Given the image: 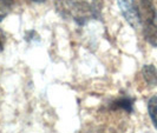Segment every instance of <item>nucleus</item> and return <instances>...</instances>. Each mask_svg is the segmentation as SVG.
Wrapping results in <instances>:
<instances>
[{
  "label": "nucleus",
  "instance_id": "f257e3e1",
  "mask_svg": "<svg viewBox=\"0 0 157 133\" xmlns=\"http://www.w3.org/2000/svg\"><path fill=\"white\" fill-rule=\"evenodd\" d=\"M140 24L143 26L145 40L157 47V12L151 0H141L138 7Z\"/></svg>",
  "mask_w": 157,
  "mask_h": 133
},
{
  "label": "nucleus",
  "instance_id": "f03ea898",
  "mask_svg": "<svg viewBox=\"0 0 157 133\" xmlns=\"http://www.w3.org/2000/svg\"><path fill=\"white\" fill-rule=\"evenodd\" d=\"M117 4L126 21L134 28H137L140 25V16L138 7L136 6L135 0H117Z\"/></svg>",
  "mask_w": 157,
  "mask_h": 133
},
{
  "label": "nucleus",
  "instance_id": "7ed1b4c3",
  "mask_svg": "<svg viewBox=\"0 0 157 133\" xmlns=\"http://www.w3.org/2000/svg\"><path fill=\"white\" fill-rule=\"evenodd\" d=\"M134 99L130 97H121L111 102V110L125 111L128 113H131L134 111Z\"/></svg>",
  "mask_w": 157,
  "mask_h": 133
},
{
  "label": "nucleus",
  "instance_id": "20e7f679",
  "mask_svg": "<svg viewBox=\"0 0 157 133\" xmlns=\"http://www.w3.org/2000/svg\"><path fill=\"white\" fill-rule=\"evenodd\" d=\"M142 74L149 86H157V68L154 65H144L142 68Z\"/></svg>",
  "mask_w": 157,
  "mask_h": 133
},
{
  "label": "nucleus",
  "instance_id": "39448f33",
  "mask_svg": "<svg viewBox=\"0 0 157 133\" xmlns=\"http://www.w3.org/2000/svg\"><path fill=\"white\" fill-rule=\"evenodd\" d=\"M17 2L18 0H0V23L8 16Z\"/></svg>",
  "mask_w": 157,
  "mask_h": 133
},
{
  "label": "nucleus",
  "instance_id": "423d86ee",
  "mask_svg": "<svg viewBox=\"0 0 157 133\" xmlns=\"http://www.w3.org/2000/svg\"><path fill=\"white\" fill-rule=\"evenodd\" d=\"M148 112L152 124L157 128V95L151 97L148 102Z\"/></svg>",
  "mask_w": 157,
  "mask_h": 133
},
{
  "label": "nucleus",
  "instance_id": "0eeeda50",
  "mask_svg": "<svg viewBox=\"0 0 157 133\" xmlns=\"http://www.w3.org/2000/svg\"><path fill=\"white\" fill-rule=\"evenodd\" d=\"M89 133H117L113 128L110 127H96L94 130H91Z\"/></svg>",
  "mask_w": 157,
  "mask_h": 133
},
{
  "label": "nucleus",
  "instance_id": "6e6552de",
  "mask_svg": "<svg viewBox=\"0 0 157 133\" xmlns=\"http://www.w3.org/2000/svg\"><path fill=\"white\" fill-rule=\"evenodd\" d=\"M5 44H6V37H5L4 32L0 30V52L4 50V47H5Z\"/></svg>",
  "mask_w": 157,
  "mask_h": 133
},
{
  "label": "nucleus",
  "instance_id": "1a4fd4ad",
  "mask_svg": "<svg viewBox=\"0 0 157 133\" xmlns=\"http://www.w3.org/2000/svg\"><path fill=\"white\" fill-rule=\"evenodd\" d=\"M32 1H34V2H44V1H45V0H32Z\"/></svg>",
  "mask_w": 157,
  "mask_h": 133
}]
</instances>
